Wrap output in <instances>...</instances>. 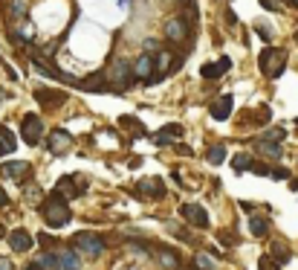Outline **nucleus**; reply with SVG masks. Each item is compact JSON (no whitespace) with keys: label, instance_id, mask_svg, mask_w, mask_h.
<instances>
[{"label":"nucleus","instance_id":"1","mask_svg":"<svg viewBox=\"0 0 298 270\" xmlns=\"http://www.w3.org/2000/svg\"><path fill=\"white\" fill-rule=\"evenodd\" d=\"M41 215H44V221L49 224V227H55V230L64 227V224H69V218H72V212H69V206H67V198H61V192H52V195L44 200Z\"/></svg>","mask_w":298,"mask_h":270},{"label":"nucleus","instance_id":"2","mask_svg":"<svg viewBox=\"0 0 298 270\" xmlns=\"http://www.w3.org/2000/svg\"><path fill=\"white\" fill-rule=\"evenodd\" d=\"M258 67H261V73L264 76H269V79H278L281 73L287 70V49H272L266 47L261 56H258Z\"/></svg>","mask_w":298,"mask_h":270},{"label":"nucleus","instance_id":"3","mask_svg":"<svg viewBox=\"0 0 298 270\" xmlns=\"http://www.w3.org/2000/svg\"><path fill=\"white\" fill-rule=\"evenodd\" d=\"M72 247L79 250L81 256H90V258H96V256H102L104 253V241L96 233H79L76 238H72Z\"/></svg>","mask_w":298,"mask_h":270},{"label":"nucleus","instance_id":"4","mask_svg":"<svg viewBox=\"0 0 298 270\" xmlns=\"http://www.w3.org/2000/svg\"><path fill=\"white\" fill-rule=\"evenodd\" d=\"M21 137L29 142V145H38V142H41V137H44V125H41V119L35 117V114H26V117H23Z\"/></svg>","mask_w":298,"mask_h":270},{"label":"nucleus","instance_id":"5","mask_svg":"<svg viewBox=\"0 0 298 270\" xmlns=\"http://www.w3.org/2000/svg\"><path fill=\"white\" fill-rule=\"evenodd\" d=\"M232 107H235V96L223 93V96H217V99L208 105V111H211V117H214V119H220V122H223V119L232 117Z\"/></svg>","mask_w":298,"mask_h":270},{"label":"nucleus","instance_id":"6","mask_svg":"<svg viewBox=\"0 0 298 270\" xmlns=\"http://www.w3.org/2000/svg\"><path fill=\"white\" fill-rule=\"evenodd\" d=\"M180 212H183L185 221H191L194 227H200V230H206V227H208V212L203 209L200 203H185Z\"/></svg>","mask_w":298,"mask_h":270},{"label":"nucleus","instance_id":"7","mask_svg":"<svg viewBox=\"0 0 298 270\" xmlns=\"http://www.w3.org/2000/svg\"><path fill=\"white\" fill-rule=\"evenodd\" d=\"M229 70H232V59H229V56H223V59L214 61V64H203V67H200V76L211 82V79H220V76H226Z\"/></svg>","mask_w":298,"mask_h":270},{"label":"nucleus","instance_id":"8","mask_svg":"<svg viewBox=\"0 0 298 270\" xmlns=\"http://www.w3.org/2000/svg\"><path fill=\"white\" fill-rule=\"evenodd\" d=\"M136 195H142V198H162L165 186H162L160 177H148V180H139L136 183Z\"/></svg>","mask_w":298,"mask_h":270},{"label":"nucleus","instance_id":"9","mask_svg":"<svg viewBox=\"0 0 298 270\" xmlns=\"http://www.w3.org/2000/svg\"><path fill=\"white\" fill-rule=\"evenodd\" d=\"M79 87H84L87 93H102L104 87H107V73H104V70L90 73L87 79H81V82H79Z\"/></svg>","mask_w":298,"mask_h":270},{"label":"nucleus","instance_id":"10","mask_svg":"<svg viewBox=\"0 0 298 270\" xmlns=\"http://www.w3.org/2000/svg\"><path fill=\"white\" fill-rule=\"evenodd\" d=\"M107 73V82L116 84V90H122V87H127V82H130V70H127L125 61H116L113 70H104Z\"/></svg>","mask_w":298,"mask_h":270},{"label":"nucleus","instance_id":"11","mask_svg":"<svg viewBox=\"0 0 298 270\" xmlns=\"http://www.w3.org/2000/svg\"><path fill=\"white\" fill-rule=\"evenodd\" d=\"M165 35H168V41H185V38H188L185 18H171V21L165 24Z\"/></svg>","mask_w":298,"mask_h":270},{"label":"nucleus","instance_id":"12","mask_svg":"<svg viewBox=\"0 0 298 270\" xmlns=\"http://www.w3.org/2000/svg\"><path fill=\"white\" fill-rule=\"evenodd\" d=\"M69 145H72V137H69L67 131H52V134H49V140H46V148H49L52 154L67 151Z\"/></svg>","mask_w":298,"mask_h":270},{"label":"nucleus","instance_id":"13","mask_svg":"<svg viewBox=\"0 0 298 270\" xmlns=\"http://www.w3.org/2000/svg\"><path fill=\"white\" fill-rule=\"evenodd\" d=\"M32 235L26 233V230H15V233H9V247L15 250V253H26V250H32Z\"/></svg>","mask_w":298,"mask_h":270},{"label":"nucleus","instance_id":"14","mask_svg":"<svg viewBox=\"0 0 298 270\" xmlns=\"http://www.w3.org/2000/svg\"><path fill=\"white\" fill-rule=\"evenodd\" d=\"M183 134H185V131H183V125H177V122H171V125H165L162 131H157V137H154V142H157V145H165V142H171V137H177V140H180Z\"/></svg>","mask_w":298,"mask_h":270},{"label":"nucleus","instance_id":"15","mask_svg":"<svg viewBox=\"0 0 298 270\" xmlns=\"http://www.w3.org/2000/svg\"><path fill=\"white\" fill-rule=\"evenodd\" d=\"M55 256H58V267L61 270H79L81 267L79 253H72V250H61V253H55Z\"/></svg>","mask_w":298,"mask_h":270},{"label":"nucleus","instance_id":"16","mask_svg":"<svg viewBox=\"0 0 298 270\" xmlns=\"http://www.w3.org/2000/svg\"><path fill=\"white\" fill-rule=\"evenodd\" d=\"M3 175H6V177H26V175H29V163H23V160L3 163Z\"/></svg>","mask_w":298,"mask_h":270},{"label":"nucleus","instance_id":"17","mask_svg":"<svg viewBox=\"0 0 298 270\" xmlns=\"http://www.w3.org/2000/svg\"><path fill=\"white\" fill-rule=\"evenodd\" d=\"M151 70H154V56H151V52H145V56H142V59L136 61V67H133V73H136L139 79L145 82V79L151 76Z\"/></svg>","mask_w":298,"mask_h":270},{"label":"nucleus","instance_id":"18","mask_svg":"<svg viewBox=\"0 0 298 270\" xmlns=\"http://www.w3.org/2000/svg\"><path fill=\"white\" fill-rule=\"evenodd\" d=\"M49 93H52V90H46V87H38V90H35V99H38L41 105H58V102H64V99H67L64 93H58V96H49Z\"/></svg>","mask_w":298,"mask_h":270},{"label":"nucleus","instance_id":"19","mask_svg":"<svg viewBox=\"0 0 298 270\" xmlns=\"http://www.w3.org/2000/svg\"><path fill=\"white\" fill-rule=\"evenodd\" d=\"M206 160L208 163H214V166H220L223 160H226V145H211L206 151Z\"/></svg>","mask_w":298,"mask_h":270},{"label":"nucleus","instance_id":"20","mask_svg":"<svg viewBox=\"0 0 298 270\" xmlns=\"http://www.w3.org/2000/svg\"><path fill=\"white\" fill-rule=\"evenodd\" d=\"M55 192H64L67 198H76V195H81V189H72V177H61L58 180V189Z\"/></svg>","mask_w":298,"mask_h":270},{"label":"nucleus","instance_id":"21","mask_svg":"<svg viewBox=\"0 0 298 270\" xmlns=\"http://www.w3.org/2000/svg\"><path fill=\"white\" fill-rule=\"evenodd\" d=\"M160 261H162L168 270H180V256H174L171 250H162V253H160Z\"/></svg>","mask_w":298,"mask_h":270},{"label":"nucleus","instance_id":"22","mask_svg":"<svg viewBox=\"0 0 298 270\" xmlns=\"http://www.w3.org/2000/svg\"><path fill=\"white\" fill-rule=\"evenodd\" d=\"M232 169H235V172H249V169H252V157H249V154H238L235 163H232Z\"/></svg>","mask_w":298,"mask_h":270},{"label":"nucleus","instance_id":"23","mask_svg":"<svg viewBox=\"0 0 298 270\" xmlns=\"http://www.w3.org/2000/svg\"><path fill=\"white\" fill-rule=\"evenodd\" d=\"M38 264H41V267H46V270H61V267H58V256H55V253H44Z\"/></svg>","mask_w":298,"mask_h":270},{"label":"nucleus","instance_id":"24","mask_svg":"<svg viewBox=\"0 0 298 270\" xmlns=\"http://www.w3.org/2000/svg\"><path fill=\"white\" fill-rule=\"evenodd\" d=\"M258 148L264 154H269V157H281V145L278 142H258Z\"/></svg>","mask_w":298,"mask_h":270},{"label":"nucleus","instance_id":"25","mask_svg":"<svg viewBox=\"0 0 298 270\" xmlns=\"http://www.w3.org/2000/svg\"><path fill=\"white\" fill-rule=\"evenodd\" d=\"M0 142H3L6 151H15V137H12L9 128H0Z\"/></svg>","mask_w":298,"mask_h":270},{"label":"nucleus","instance_id":"26","mask_svg":"<svg viewBox=\"0 0 298 270\" xmlns=\"http://www.w3.org/2000/svg\"><path fill=\"white\" fill-rule=\"evenodd\" d=\"M272 253H275V258H272L275 264H287V261H289V253L281 244H272Z\"/></svg>","mask_w":298,"mask_h":270},{"label":"nucleus","instance_id":"27","mask_svg":"<svg viewBox=\"0 0 298 270\" xmlns=\"http://www.w3.org/2000/svg\"><path fill=\"white\" fill-rule=\"evenodd\" d=\"M122 128H133L136 131V134H145V128H142V122H139V119H133V117H122Z\"/></svg>","mask_w":298,"mask_h":270},{"label":"nucleus","instance_id":"28","mask_svg":"<svg viewBox=\"0 0 298 270\" xmlns=\"http://www.w3.org/2000/svg\"><path fill=\"white\" fill-rule=\"evenodd\" d=\"M249 227H252V235H258V238H264L266 235V221H261V218H252Z\"/></svg>","mask_w":298,"mask_h":270},{"label":"nucleus","instance_id":"29","mask_svg":"<svg viewBox=\"0 0 298 270\" xmlns=\"http://www.w3.org/2000/svg\"><path fill=\"white\" fill-rule=\"evenodd\" d=\"M9 12L12 15H26V3H23V0H12V3H9Z\"/></svg>","mask_w":298,"mask_h":270},{"label":"nucleus","instance_id":"30","mask_svg":"<svg viewBox=\"0 0 298 270\" xmlns=\"http://www.w3.org/2000/svg\"><path fill=\"white\" fill-rule=\"evenodd\" d=\"M258 267H261V270H278V264L272 261V258H269V253H266V256H261V261H258Z\"/></svg>","mask_w":298,"mask_h":270},{"label":"nucleus","instance_id":"31","mask_svg":"<svg viewBox=\"0 0 298 270\" xmlns=\"http://www.w3.org/2000/svg\"><path fill=\"white\" fill-rule=\"evenodd\" d=\"M220 244H238V238H235V235H226V233H220Z\"/></svg>","mask_w":298,"mask_h":270},{"label":"nucleus","instance_id":"32","mask_svg":"<svg viewBox=\"0 0 298 270\" xmlns=\"http://www.w3.org/2000/svg\"><path fill=\"white\" fill-rule=\"evenodd\" d=\"M38 241H41L44 247H52V244H55V238H52V235H38Z\"/></svg>","mask_w":298,"mask_h":270},{"label":"nucleus","instance_id":"33","mask_svg":"<svg viewBox=\"0 0 298 270\" xmlns=\"http://www.w3.org/2000/svg\"><path fill=\"white\" fill-rule=\"evenodd\" d=\"M197 267H203V270H211V261H208V258H203V256H197Z\"/></svg>","mask_w":298,"mask_h":270},{"label":"nucleus","instance_id":"34","mask_svg":"<svg viewBox=\"0 0 298 270\" xmlns=\"http://www.w3.org/2000/svg\"><path fill=\"white\" fill-rule=\"evenodd\" d=\"M261 6H264V9H269V12H275V9H278L275 0H261Z\"/></svg>","mask_w":298,"mask_h":270},{"label":"nucleus","instance_id":"35","mask_svg":"<svg viewBox=\"0 0 298 270\" xmlns=\"http://www.w3.org/2000/svg\"><path fill=\"white\" fill-rule=\"evenodd\" d=\"M226 21H229V26H238V18H235V12H226Z\"/></svg>","mask_w":298,"mask_h":270},{"label":"nucleus","instance_id":"36","mask_svg":"<svg viewBox=\"0 0 298 270\" xmlns=\"http://www.w3.org/2000/svg\"><path fill=\"white\" fill-rule=\"evenodd\" d=\"M0 270H12V261H9V258H0Z\"/></svg>","mask_w":298,"mask_h":270},{"label":"nucleus","instance_id":"37","mask_svg":"<svg viewBox=\"0 0 298 270\" xmlns=\"http://www.w3.org/2000/svg\"><path fill=\"white\" fill-rule=\"evenodd\" d=\"M258 35H261V38H264V41H266V44H269V38H272V35H269V32H266V29H264V26H261V29H258Z\"/></svg>","mask_w":298,"mask_h":270},{"label":"nucleus","instance_id":"38","mask_svg":"<svg viewBox=\"0 0 298 270\" xmlns=\"http://www.w3.org/2000/svg\"><path fill=\"white\" fill-rule=\"evenodd\" d=\"M3 203H6V195H3V189H0V206H3Z\"/></svg>","mask_w":298,"mask_h":270},{"label":"nucleus","instance_id":"39","mask_svg":"<svg viewBox=\"0 0 298 270\" xmlns=\"http://www.w3.org/2000/svg\"><path fill=\"white\" fill-rule=\"evenodd\" d=\"M26 270H41V264H29V267H26Z\"/></svg>","mask_w":298,"mask_h":270},{"label":"nucleus","instance_id":"40","mask_svg":"<svg viewBox=\"0 0 298 270\" xmlns=\"http://www.w3.org/2000/svg\"><path fill=\"white\" fill-rule=\"evenodd\" d=\"M3 154H6V148H3V142H0V157H3Z\"/></svg>","mask_w":298,"mask_h":270},{"label":"nucleus","instance_id":"41","mask_svg":"<svg viewBox=\"0 0 298 270\" xmlns=\"http://www.w3.org/2000/svg\"><path fill=\"white\" fill-rule=\"evenodd\" d=\"M3 233H6V230H3V227H0V238H3Z\"/></svg>","mask_w":298,"mask_h":270},{"label":"nucleus","instance_id":"42","mask_svg":"<svg viewBox=\"0 0 298 270\" xmlns=\"http://www.w3.org/2000/svg\"><path fill=\"white\" fill-rule=\"evenodd\" d=\"M295 44H298V35H295Z\"/></svg>","mask_w":298,"mask_h":270}]
</instances>
